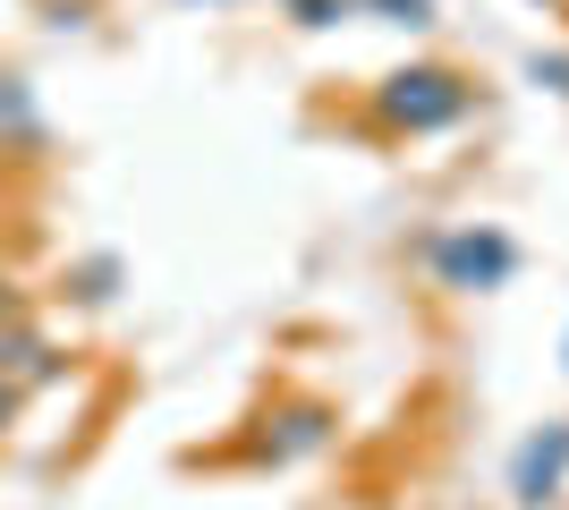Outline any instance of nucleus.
<instances>
[{
	"instance_id": "obj_2",
	"label": "nucleus",
	"mask_w": 569,
	"mask_h": 510,
	"mask_svg": "<svg viewBox=\"0 0 569 510\" xmlns=\"http://www.w3.org/2000/svg\"><path fill=\"white\" fill-rule=\"evenodd\" d=\"M442 272L451 281H501L510 272V239H451L442 247Z\"/></svg>"
},
{
	"instance_id": "obj_5",
	"label": "nucleus",
	"mask_w": 569,
	"mask_h": 510,
	"mask_svg": "<svg viewBox=\"0 0 569 510\" xmlns=\"http://www.w3.org/2000/svg\"><path fill=\"white\" fill-rule=\"evenodd\" d=\"M9 417H18V391H9V383H0V426H9Z\"/></svg>"
},
{
	"instance_id": "obj_1",
	"label": "nucleus",
	"mask_w": 569,
	"mask_h": 510,
	"mask_svg": "<svg viewBox=\"0 0 569 510\" xmlns=\"http://www.w3.org/2000/svg\"><path fill=\"white\" fill-rule=\"evenodd\" d=\"M468 111V86H459L451 69H400L382 77V120L391 128H442Z\"/></svg>"
},
{
	"instance_id": "obj_4",
	"label": "nucleus",
	"mask_w": 569,
	"mask_h": 510,
	"mask_svg": "<svg viewBox=\"0 0 569 510\" xmlns=\"http://www.w3.org/2000/svg\"><path fill=\"white\" fill-rule=\"evenodd\" d=\"M375 9H391V18H408V26L426 18V0H375Z\"/></svg>"
},
{
	"instance_id": "obj_3",
	"label": "nucleus",
	"mask_w": 569,
	"mask_h": 510,
	"mask_svg": "<svg viewBox=\"0 0 569 510\" xmlns=\"http://www.w3.org/2000/svg\"><path fill=\"white\" fill-rule=\"evenodd\" d=\"M561 460H569V426H552V442H536L519 460V502H545L552 477H561Z\"/></svg>"
}]
</instances>
